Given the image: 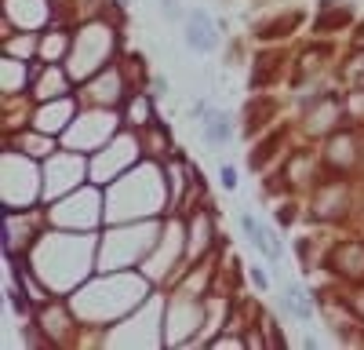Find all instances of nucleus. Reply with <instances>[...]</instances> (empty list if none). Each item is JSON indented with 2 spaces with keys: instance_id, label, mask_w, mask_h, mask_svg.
I'll return each instance as SVG.
<instances>
[{
  "instance_id": "nucleus-2",
  "label": "nucleus",
  "mask_w": 364,
  "mask_h": 350,
  "mask_svg": "<svg viewBox=\"0 0 364 350\" xmlns=\"http://www.w3.org/2000/svg\"><path fill=\"white\" fill-rule=\"evenodd\" d=\"M230 135H233L230 113L211 110V113L204 117V142H208V146H223V142H230Z\"/></svg>"
},
{
  "instance_id": "nucleus-6",
  "label": "nucleus",
  "mask_w": 364,
  "mask_h": 350,
  "mask_svg": "<svg viewBox=\"0 0 364 350\" xmlns=\"http://www.w3.org/2000/svg\"><path fill=\"white\" fill-rule=\"evenodd\" d=\"M252 274V281H255V288H266V274H259V270H248Z\"/></svg>"
},
{
  "instance_id": "nucleus-4",
  "label": "nucleus",
  "mask_w": 364,
  "mask_h": 350,
  "mask_svg": "<svg viewBox=\"0 0 364 350\" xmlns=\"http://www.w3.org/2000/svg\"><path fill=\"white\" fill-rule=\"evenodd\" d=\"M161 8H164V15L175 22V18H186V15H182V8H178V0H161Z\"/></svg>"
},
{
  "instance_id": "nucleus-5",
  "label": "nucleus",
  "mask_w": 364,
  "mask_h": 350,
  "mask_svg": "<svg viewBox=\"0 0 364 350\" xmlns=\"http://www.w3.org/2000/svg\"><path fill=\"white\" fill-rule=\"evenodd\" d=\"M223 186H226V190H233V186H237V168H230V164L223 168Z\"/></svg>"
},
{
  "instance_id": "nucleus-1",
  "label": "nucleus",
  "mask_w": 364,
  "mask_h": 350,
  "mask_svg": "<svg viewBox=\"0 0 364 350\" xmlns=\"http://www.w3.org/2000/svg\"><path fill=\"white\" fill-rule=\"evenodd\" d=\"M182 22H186V44H190V51H197V55H211V51H215L219 33H215V22H211L208 11L193 8Z\"/></svg>"
},
{
  "instance_id": "nucleus-3",
  "label": "nucleus",
  "mask_w": 364,
  "mask_h": 350,
  "mask_svg": "<svg viewBox=\"0 0 364 350\" xmlns=\"http://www.w3.org/2000/svg\"><path fill=\"white\" fill-rule=\"evenodd\" d=\"M284 310L299 321H306L314 314V299H310V292L302 288V285H288L284 288Z\"/></svg>"
}]
</instances>
